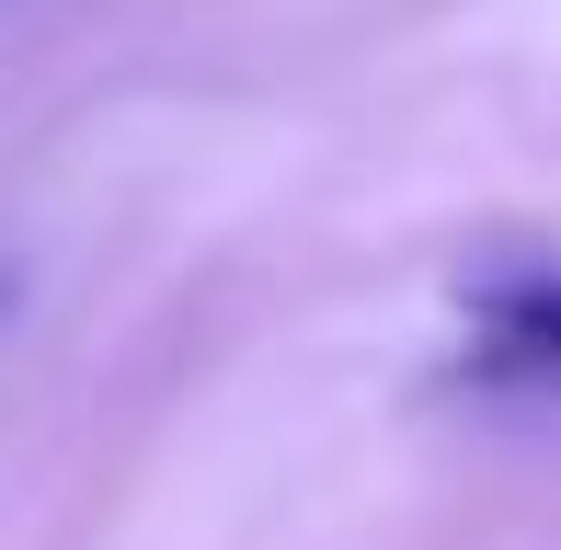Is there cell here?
<instances>
[{
  "mask_svg": "<svg viewBox=\"0 0 561 550\" xmlns=\"http://www.w3.org/2000/svg\"><path fill=\"white\" fill-rule=\"evenodd\" d=\"M458 321H470V356L493 367V379L561 390V264H493L458 298Z\"/></svg>",
  "mask_w": 561,
  "mask_h": 550,
  "instance_id": "1",
  "label": "cell"
}]
</instances>
